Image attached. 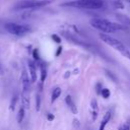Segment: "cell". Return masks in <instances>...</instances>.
I'll return each mask as SVG.
<instances>
[{
  "label": "cell",
  "instance_id": "obj_1",
  "mask_svg": "<svg viewBox=\"0 0 130 130\" xmlns=\"http://www.w3.org/2000/svg\"><path fill=\"white\" fill-rule=\"evenodd\" d=\"M89 23L93 28L103 31L104 34H111V32H115L117 30L125 29L124 25H122L120 23L112 22L105 18H93L89 21Z\"/></svg>",
  "mask_w": 130,
  "mask_h": 130
},
{
  "label": "cell",
  "instance_id": "obj_2",
  "mask_svg": "<svg viewBox=\"0 0 130 130\" xmlns=\"http://www.w3.org/2000/svg\"><path fill=\"white\" fill-rule=\"evenodd\" d=\"M63 6H70L82 9H100L105 5L104 0H74L62 4Z\"/></svg>",
  "mask_w": 130,
  "mask_h": 130
},
{
  "label": "cell",
  "instance_id": "obj_3",
  "mask_svg": "<svg viewBox=\"0 0 130 130\" xmlns=\"http://www.w3.org/2000/svg\"><path fill=\"white\" fill-rule=\"evenodd\" d=\"M99 37H100V39H101L104 43H106L107 45L113 47L115 50L119 51L124 57H126V58H128V59L130 60V52L127 50V48L125 47V45H124L121 41H119V40H117V39H115V38H113V37H110L109 35L104 34V32L100 34Z\"/></svg>",
  "mask_w": 130,
  "mask_h": 130
},
{
  "label": "cell",
  "instance_id": "obj_4",
  "mask_svg": "<svg viewBox=\"0 0 130 130\" xmlns=\"http://www.w3.org/2000/svg\"><path fill=\"white\" fill-rule=\"evenodd\" d=\"M54 0H21L15 4L13 7L14 10H21V9H35L39 7L46 6L50 4Z\"/></svg>",
  "mask_w": 130,
  "mask_h": 130
},
{
  "label": "cell",
  "instance_id": "obj_5",
  "mask_svg": "<svg viewBox=\"0 0 130 130\" xmlns=\"http://www.w3.org/2000/svg\"><path fill=\"white\" fill-rule=\"evenodd\" d=\"M5 29L11 35L20 37V36H24L25 34H27L29 31V26H27L25 24L7 22V23H5Z\"/></svg>",
  "mask_w": 130,
  "mask_h": 130
},
{
  "label": "cell",
  "instance_id": "obj_6",
  "mask_svg": "<svg viewBox=\"0 0 130 130\" xmlns=\"http://www.w3.org/2000/svg\"><path fill=\"white\" fill-rule=\"evenodd\" d=\"M20 80H21V84H22L21 94H29V80H28V75L25 70L22 71Z\"/></svg>",
  "mask_w": 130,
  "mask_h": 130
},
{
  "label": "cell",
  "instance_id": "obj_7",
  "mask_svg": "<svg viewBox=\"0 0 130 130\" xmlns=\"http://www.w3.org/2000/svg\"><path fill=\"white\" fill-rule=\"evenodd\" d=\"M28 69H29V75H30V79L31 82H36L37 81V68H36V64L34 61H28Z\"/></svg>",
  "mask_w": 130,
  "mask_h": 130
},
{
  "label": "cell",
  "instance_id": "obj_8",
  "mask_svg": "<svg viewBox=\"0 0 130 130\" xmlns=\"http://www.w3.org/2000/svg\"><path fill=\"white\" fill-rule=\"evenodd\" d=\"M65 103H66V105L68 106V108L71 110V112L73 114H77V108H76V106H75V104H74V102H73V100H72V98L70 95H66Z\"/></svg>",
  "mask_w": 130,
  "mask_h": 130
},
{
  "label": "cell",
  "instance_id": "obj_9",
  "mask_svg": "<svg viewBox=\"0 0 130 130\" xmlns=\"http://www.w3.org/2000/svg\"><path fill=\"white\" fill-rule=\"evenodd\" d=\"M90 106H91V117L92 120L95 121L98 118V112H99V108H98V103L95 99H92L90 102Z\"/></svg>",
  "mask_w": 130,
  "mask_h": 130
},
{
  "label": "cell",
  "instance_id": "obj_10",
  "mask_svg": "<svg viewBox=\"0 0 130 130\" xmlns=\"http://www.w3.org/2000/svg\"><path fill=\"white\" fill-rule=\"evenodd\" d=\"M115 16H116V18H117L121 23L130 25V18H129L127 15H125V14H121V13H117Z\"/></svg>",
  "mask_w": 130,
  "mask_h": 130
},
{
  "label": "cell",
  "instance_id": "obj_11",
  "mask_svg": "<svg viewBox=\"0 0 130 130\" xmlns=\"http://www.w3.org/2000/svg\"><path fill=\"white\" fill-rule=\"evenodd\" d=\"M110 119H111V112H107V113L104 115V118H103V120H102V123H101V125H100L99 130H105L106 125L108 124V122L110 121Z\"/></svg>",
  "mask_w": 130,
  "mask_h": 130
},
{
  "label": "cell",
  "instance_id": "obj_12",
  "mask_svg": "<svg viewBox=\"0 0 130 130\" xmlns=\"http://www.w3.org/2000/svg\"><path fill=\"white\" fill-rule=\"evenodd\" d=\"M61 94V88L60 87H56L55 89H53V92H52V98H51V102L54 103Z\"/></svg>",
  "mask_w": 130,
  "mask_h": 130
},
{
  "label": "cell",
  "instance_id": "obj_13",
  "mask_svg": "<svg viewBox=\"0 0 130 130\" xmlns=\"http://www.w3.org/2000/svg\"><path fill=\"white\" fill-rule=\"evenodd\" d=\"M24 108L23 107H20L19 110H18V113H17V116H16V120L18 123H21L23 118H24Z\"/></svg>",
  "mask_w": 130,
  "mask_h": 130
},
{
  "label": "cell",
  "instance_id": "obj_14",
  "mask_svg": "<svg viewBox=\"0 0 130 130\" xmlns=\"http://www.w3.org/2000/svg\"><path fill=\"white\" fill-rule=\"evenodd\" d=\"M17 100H18V94L15 93V94L12 96L11 101H10V106H9V109H10V110L13 111V110L15 109V105H16V103H17Z\"/></svg>",
  "mask_w": 130,
  "mask_h": 130
},
{
  "label": "cell",
  "instance_id": "obj_15",
  "mask_svg": "<svg viewBox=\"0 0 130 130\" xmlns=\"http://www.w3.org/2000/svg\"><path fill=\"white\" fill-rule=\"evenodd\" d=\"M101 94H102V96H103L104 99H109L111 92H110V90H109L108 88H103L102 91H101Z\"/></svg>",
  "mask_w": 130,
  "mask_h": 130
},
{
  "label": "cell",
  "instance_id": "obj_16",
  "mask_svg": "<svg viewBox=\"0 0 130 130\" xmlns=\"http://www.w3.org/2000/svg\"><path fill=\"white\" fill-rule=\"evenodd\" d=\"M40 107H41V96L39 93L36 94V110L39 112L40 111Z\"/></svg>",
  "mask_w": 130,
  "mask_h": 130
},
{
  "label": "cell",
  "instance_id": "obj_17",
  "mask_svg": "<svg viewBox=\"0 0 130 130\" xmlns=\"http://www.w3.org/2000/svg\"><path fill=\"white\" fill-rule=\"evenodd\" d=\"M47 77V70L44 67H41V82H44Z\"/></svg>",
  "mask_w": 130,
  "mask_h": 130
},
{
  "label": "cell",
  "instance_id": "obj_18",
  "mask_svg": "<svg viewBox=\"0 0 130 130\" xmlns=\"http://www.w3.org/2000/svg\"><path fill=\"white\" fill-rule=\"evenodd\" d=\"M105 72H106V74H107V75H108V76H109L113 81H115V82L117 81V77H116V75H115L113 72H111V71H109V70H107V69L105 70Z\"/></svg>",
  "mask_w": 130,
  "mask_h": 130
},
{
  "label": "cell",
  "instance_id": "obj_19",
  "mask_svg": "<svg viewBox=\"0 0 130 130\" xmlns=\"http://www.w3.org/2000/svg\"><path fill=\"white\" fill-rule=\"evenodd\" d=\"M52 40H53L54 42H56L57 44H60V43H61V38H60L58 35H56V34L52 35Z\"/></svg>",
  "mask_w": 130,
  "mask_h": 130
},
{
  "label": "cell",
  "instance_id": "obj_20",
  "mask_svg": "<svg viewBox=\"0 0 130 130\" xmlns=\"http://www.w3.org/2000/svg\"><path fill=\"white\" fill-rule=\"evenodd\" d=\"M32 57H34V59H35L36 61H39V60H40V55H39V51H38L37 49H35V50L32 51Z\"/></svg>",
  "mask_w": 130,
  "mask_h": 130
},
{
  "label": "cell",
  "instance_id": "obj_21",
  "mask_svg": "<svg viewBox=\"0 0 130 130\" xmlns=\"http://www.w3.org/2000/svg\"><path fill=\"white\" fill-rule=\"evenodd\" d=\"M119 130H130V127L128 124H124L119 128Z\"/></svg>",
  "mask_w": 130,
  "mask_h": 130
},
{
  "label": "cell",
  "instance_id": "obj_22",
  "mask_svg": "<svg viewBox=\"0 0 130 130\" xmlns=\"http://www.w3.org/2000/svg\"><path fill=\"white\" fill-rule=\"evenodd\" d=\"M54 119H55V116H54L53 114H50V113H49V114L47 115V120H48V121H53Z\"/></svg>",
  "mask_w": 130,
  "mask_h": 130
},
{
  "label": "cell",
  "instance_id": "obj_23",
  "mask_svg": "<svg viewBox=\"0 0 130 130\" xmlns=\"http://www.w3.org/2000/svg\"><path fill=\"white\" fill-rule=\"evenodd\" d=\"M62 53V47L60 46V47H58L57 48V52H56V56H59L60 54Z\"/></svg>",
  "mask_w": 130,
  "mask_h": 130
},
{
  "label": "cell",
  "instance_id": "obj_24",
  "mask_svg": "<svg viewBox=\"0 0 130 130\" xmlns=\"http://www.w3.org/2000/svg\"><path fill=\"white\" fill-rule=\"evenodd\" d=\"M101 91H102V88H101V83H98V84H96V92L101 94Z\"/></svg>",
  "mask_w": 130,
  "mask_h": 130
},
{
  "label": "cell",
  "instance_id": "obj_25",
  "mask_svg": "<svg viewBox=\"0 0 130 130\" xmlns=\"http://www.w3.org/2000/svg\"><path fill=\"white\" fill-rule=\"evenodd\" d=\"M4 73V71H3V68H2V66H1V64H0V75H2Z\"/></svg>",
  "mask_w": 130,
  "mask_h": 130
},
{
  "label": "cell",
  "instance_id": "obj_26",
  "mask_svg": "<svg viewBox=\"0 0 130 130\" xmlns=\"http://www.w3.org/2000/svg\"><path fill=\"white\" fill-rule=\"evenodd\" d=\"M120 1H124V2H128V3H130V0H120Z\"/></svg>",
  "mask_w": 130,
  "mask_h": 130
}]
</instances>
